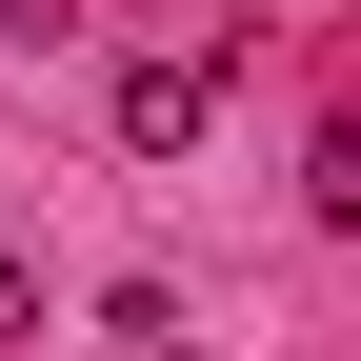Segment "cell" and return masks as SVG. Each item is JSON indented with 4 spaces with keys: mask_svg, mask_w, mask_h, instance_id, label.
<instances>
[{
    "mask_svg": "<svg viewBox=\"0 0 361 361\" xmlns=\"http://www.w3.org/2000/svg\"><path fill=\"white\" fill-rule=\"evenodd\" d=\"M20 322H40V261H20V241H0V341H20Z\"/></svg>",
    "mask_w": 361,
    "mask_h": 361,
    "instance_id": "obj_2",
    "label": "cell"
},
{
    "mask_svg": "<svg viewBox=\"0 0 361 361\" xmlns=\"http://www.w3.org/2000/svg\"><path fill=\"white\" fill-rule=\"evenodd\" d=\"M101 361H180V341H101Z\"/></svg>",
    "mask_w": 361,
    "mask_h": 361,
    "instance_id": "obj_3",
    "label": "cell"
},
{
    "mask_svg": "<svg viewBox=\"0 0 361 361\" xmlns=\"http://www.w3.org/2000/svg\"><path fill=\"white\" fill-rule=\"evenodd\" d=\"M201 121H221V80H201V61H121V141H141V161H180Z\"/></svg>",
    "mask_w": 361,
    "mask_h": 361,
    "instance_id": "obj_1",
    "label": "cell"
}]
</instances>
